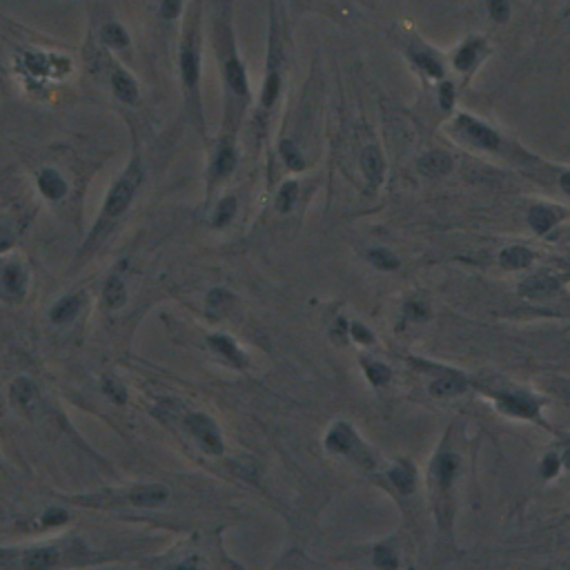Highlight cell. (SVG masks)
<instances>
[{"mask_svg":"<svg viewBox=\"0 0 570 570\" xmlns=\"http://www.w3.org/2000/svg\"><path fill=\"white\" fill-rule=\"evenodd\" d=\"M180 11V0H163V7H161V14L165 18H176Z\"/></svg>","mask_w":570,"mask_h":570,"instance_id":"43","label":"cell"},{"mask_svg":"<svg viewBox=\"0 0 570 570\" xmlns=\"http://www.w3.org/2000/svg\"><path fill=\"white\" fill-rule=\"evenodd\" d=\"M412 60H415V65L421 71H426V74H430V76H441L443 74L441 63L432 54H417L415 52V54H412Z\"/></svg>","mask_w":570,"mask_h":570,"instance_id":"26","label":"cell"},{"mask_svg":"<svg viewBox=\"0 0 570 570\" xmlns=\"http://www.w3.org/2000/svg\"><path fill=\"white\" fill-rule=\"evenodd\" d=\"M439 101H441L443 109H450L455 105V90H453V85H443L441 92H439Z\"/></svg>","mask_w":570,"mask_h":570,"instance_id":"42","label":"cell"},{"mask_svg":"<svg viewBox=\"0 0 570 570\" xmlns=\"http://www.w3.org/2000/svg\"><path fill=\"white\" fill-rule=\"evenodd\" d=\"M127 501L143 508H154L167 501V490L163 486H136L127 492Z\"/></svg>","mask_w":570,"mask_h":570,"instance_id":"6","label":"cell"},{"mask_svg":"<svg viewBox=\"0 0 570 570\" xmlns=\"http://www.w3.org/2000/svg\"><path fill=\"white\" fill-rule=\"evenodd\" d=\"M488 11L490 18H494L497 22H504L511 16V5H508V0H488Z\"/></svg>","mask_w":570,"mask_h":570,"instance_id":"36","label":"cell"},{"mask_svg":"<svg viewBox=\"0 0 570 570\" xmlns=\"http://www.w3.org/2000/svg\"><path fill=\"white\" fill-rule=\"evenodd\" d=\"M141 167L138 165H129L127 172L120 176L116 180V185L112 187V192H109V197L105 201V216L109 218H116L123 214L127 208H129V203L131 199H134V192L141 183Z\"/></svg>","mask_w":570,"mask_h":570,"instance_id":"1","label":"cell"},{"mask_svg":"<svg viewBox=\"0 0 570 570\" xmlns=\"http://www.w3.org/2000/svg\"><path fill=\"white\" fill-rule=\"evenodd\" d=\"M557 468H560V462H557V457H546V462H543V468H541V475L543 477H553Z\"/></svg>","mask_w":570,"mask_h":570,"instance_id":"45","label":"cell"},{"mask_svg":"<svg viewBox=\"0 0 570 570\" xmlns=\"http://www.w3.org/2000/svg\"><path fill=\"white\" fill-rule=\"evenodd\" d=\"M325 446H327V450H332V453L348 455L359 446V439H357V434L352 432V428H350V426H345V423H336V426L332 428V432L327 434Z\"/></svg>","mask_w":570,"mask_h":570,"instance_id":"4","label":"cell"},{"mask_svg":"<svg viewBox=\"0 0 570 570\" xmlns=\"http://www.w3.org/2000/svg\"><path fill=\"white\" fill-rule=\"evenodd\" d=\"M499 406H501V410L508 412V415H517V417H535L537 415V404H532L528 397H521V394L499 397Z\"/></svg>","mask_w":570,"mask_h":570,"instance_id":"11","label":"cell"},{"mask_svg":"<svg viewBox=\"0 0 570 570\" xmlns=\"http://www.w3.org/2000/svg\"><path fill=\"white\" fill-rule=\"evenodd\" d=\"M530 261H532V254L526 248H508L501 254V265L508 270L526 268V265H530Z\"/></svg>","mask_w":570,"mask_h":570,"instance_id":"20","label":"cell"},{"mask_svg":"<svg viewBox=\"0 0 570 570\" xmlns=\"http://www.w3.org/2000/svg\"><path fill=\"white\" fill-rule=\"evenodd\" d=\"M103 390L107 392V397L112 399V401H116V404H125L127 401V392H125V387L120 385V381H116V379H105V383H103Z\"/></svg>","mask_w":570,"mask_h":570,"instance_id":"33","label":"cell"},{"mask_svg":"<svg viewBox=\"0 0 570 570\" xmlns=\"http://www.w3.org/2000/svg\"><path fill=\"white\" fill-rule=\"evenodd\" d=\"M234 214H236V201H234L232 197L223 199V203L218 205V210H216L214 225H216V227H225V225L234 218Z\"/></svg>","mask_w":570,"mask_h":570,"instance_id":"28","label":"cell"},{"mask_svg":"<svg viewBox=\"0 0 570 570\" xmlns=\"http://www.w3.org/2000/svg\"><path fill=\"white\" fill-rule=\"evenodd\" d=\"M80 297H65L63 301H58L54 310H52V321L54 323H67L76 317V312L80 310Z\"/></svg>","mask_w":570,"mask_h":570,"instance_id":"17","label":"cell"},{"mask_svg":"<svg viewBox=\"0 0 570 570\" xmlns=\"http://www.w3.org/2000/svg\"><path fill=\"white\" fill-rule=\"evenodd\" d=\"M450 167H453V159L443 152H432V154L423 156V159L419 161L421 174L432 176V178L448 174V172H450Z\"/></svg>","mask_w":570,"mask_h":570,"instance_id":"10","label":"cell"},{"mask_svg":"<svg viewBox=\"0 0 570 570\" xmlns=\"http://www.w3.org/2000/svg\"><path fill=\"white\" fill-rule=\"evenodd\" d=\"M374 564H377L379 568H394L397 566V560H394V555L387 550V548H377V553H374Z\"/></svg>","mask_w":570,"mask_h":570,"instance_id":"39","label":"cell"},{"mask_svg":"<svg viewBox=\"0 0 570 570\" xmlns=\"http://www.w3.org/2000/svg\"><path fill=\"white\" fill-rule=\"evenodd\" d=\"M225 301H232V294L227 292V290H212L210 292V306L212 308H221V306H225Z\"/></svg>","mask_w":570,"mask_h":570,"instance_id":"40","label":"cell"},{"mask_svg":"<svg viewBox=\"0 0 570 570\" xmlns=\"http://www.w3.org/2000/svg\"><path fill=\"white\" fill-rule=\"evenodd\" d=\"M455 127L468 143L477 145V148H483V150H497V148H499V143H501V138H499L497 131H492L488 125H483V123H479V120L470 118V116H459Z\"/></svg>","mask_w":570,"mask_h":570,"instance_id":"3","label":"cell"},{"mask_svg":"<svg viewBox=\"0 0 570 570\" xmlns=\"http://www.w3.org/2000/svg\"><path fill=\"white\" fill-rule=\"evenodd\" d=\"M22 63H25V67L31 71V74L45 76V74H50V71H52V63H54V60L45 58L41 54H25V56H22Z\"/></svg>","mask_w":570,"mask_h":570,"instance_id":"25","label":"cell"},{"mask_svg":"<svg viewBox=\"0 0 570 570\" xmlns=\"http://www.w3.org/2000/svg\"><path fill=\"white\" fill-rule=\"evenodd\" d=\"M361 165H363V172L370 178V183L379 185L381 178H383V172H385V163H383V156L377 148H368L363 152V159H361Z\"/></svg>","mask_w":570,"mask_h":570,"instance_id":"12","label":"cell"},{"mask_svg":"<svg viewBox=\"0 0 570 570\" xmlns=\"http://www.w3.org/2000/svg\"><path fill=\"white\" fill-rule=\"evenodd\" d=\"M190 432L197 436V441L201 443V448L205 453L210 455H221L223 453V439H221V432H218L216 423L208 417V415H201V412H194L185 419Z\"/></svg>","mask_w":570,"mask_h":570,"instance_id":"2","label":"cell"},{"mask_svg":"<svg viewBox=\"0 0 570 570\" xmlns=\"http://www.w3.org/2000/svg\"><path fill=\"white\" fill-rule=\"evenodd\" d=\"M555 290V283L550 278H543V276H537V278H530V281L524 283V294L528 297H539V294H548Z\"/></svg>","mask_w":570,"mask_h":570,"instance_id":"29","label":"cell"},{"mask_svg":"<svg viewBox=\"0 0 570 570\" xmlns=\"http://www.w3.org/2000/svg\"><path fill=\"white\" fill-rule=\"evenodd\" d=\"M36 397V387L29 379H16L14 385H11V399L20 406V408H27Z\"/></svg>","mask_w":570,"mask_h":570,"instance_id":"21","label":"cell"},{"mask_svg":"<svg viewBox=\"0 0 570 570\" xmlns=\"http://www.w3.org/2000/svg\"><path fill=\"white\" fill-rule=\"evenodd\" d=\"M466 390V381L462 377H457V374H448V377L439 379V381H434L432 383V392L434 394H459V392H464Z\"/></svg>","mask_w":570,"mask_h":570,"instance_id":"22","label":"cell"},{"mask_svg":"<svg viewBox=\"0 0 570 570\" xmlns=\"http://www.w3.org/2000/svg\"><path fill=\"white\" fill-rule=\"evenodd\" d=\"M210 345L214 348V352L225 357L234 368H245L248 366L245 352L234 343V339H229L227 334H212L210 336Z\"/></svg>","mask_w":570,"mask_h":570,"instance_id":"5","label":"cell"},{"mask_svg":"<svg viewBox=\"0 0 570 570\" xmlns=\"http://www.w3.org/2000/svg\"><path fill=\"white\" fill-rule=\"evenodd\" d=\"M457 457L455 455H446L439 459V464H436V475H439L441 483H450L455 472H457Z\"/></svg>","mask_w":570,"mask_h":570,"instance_id":"31","label":"cell"},{"mask_svg":"<svg viewBox=\"0 0 570 570\" xmlns=\"http://www.w3.org/2000/svg\"><path fill=\"white\" fill-rule=\"evenodd\" d=\"M225 80L229 87H232V92H236L238 96L248 94V76L238 58H229L225 63Z\"/></svg>","mask_w":570,"mask_h":570,"instance_id":"14","label":"cell"},{"mask_svg":"<svg viewBox=\"0 0 570 570\" xmlns=\"http://www.w3.org/2000/svg\"><path fill=\"white\" fill-rule=\"evenodd\" d=\"M54 564H56V557L52 550H34L22 560V566H27V568H47Z\"/></svg>","mask_w":570,"mask_h":570,"instance_id":"27","label":"cell"},{"mask_svg":"<svg viewBox=\"0 0 570 570\" xmlns=\"http://www.w3.org/2000/svg\"><path fill=\"white\" fill-rule=\"evenodd\" d=\"M483 50H486V43H483L481 38H472V41H468L462 50L457 52V56H455V65H457V69L459 71H470L472 67H475L479 60H481V56H483Z\"/></svg>","mask_w":570,"mask_h":570,"instance_id":"8","label":"cell"},{"mask_svg":"<svg viewBox=\"0 0 570 570\" xmlns=\"http://www.w3.org/2000/svg\"><path fill=\"white\" fill-rule=\"evenodd\" d=\"M278 85H281V80H278V74H276V71H270L268 80H265V90H263V105H265V107H270V105L276 101V96H278Z\"/></svg>","mask_w":570,"mask_h":570,"instance_id":"35","label":"cell"},{"mask_svg":"<svg viewBox=\"0 0 570 570\" xmlns=\"http://www.w3.org/2000/svg\"><path fill=\"white\" fill-rule=\"evenodd\" d=\"M234 167H236V154H234L232 148H229V145H223V148L218 150L216 161H214V176L225 178V176L232 174Z\"/></svg>","mask_w":570,"mask_h":570,"instance_id":"18","label":"cell"},{"mask_svg":"<svg viewBox=\"0 0 570 570\" xmlns=\"http://www.w3.org/2000/svg\"><path fill=\"white\" fill-rule=\"evenodd\" d=\"M352 334H355L357 341H361V343H370V341H372V332L366 330V327H363L361 323H355V325H352Z\"/></svg>","mask_w":570,"mask_h":570,"instance_id":"44","label":"cell"},{"mask_svg":"<svg viewBox=\"0 0 570 570\" xmlns=\"http://www.w3.org/2000/svg\"><path fill=\"white\" fill-rule=\"evenodd\" d=\"M103 299L107 303V308H120L125 306L127 301V292H125V285L120 278H109L107 285H105V292H103Z\"/></svg>","mask_w":570,"mask_h":570,"instance_id":"19","label":"cell"},{"mask_svg":"<svg viewBox=\"0 0 570 570\" xmlns=\"http://www.w3.org/2000/svg\"><path fill=\"white\" fill-rule=\"evenodd\" d=\"M11 243H14V232L7 223H0V252H5Z\"/></svg>","mask_w":570,"mask_h":570,"instance_id":"41","label":"cell"},{"mask_svg":"<svg viewBox=\"0 0 570 570\" xmlns=\"http://www.w3.org/2000/svg\"><path fill=\"white\" fill-rule=\"evenodd\" d=\"M562 187H564V192L570 194V174H564V176H562Z\"/></svg>","mask_w":570,"mask_h":570,"instance_id":"46","label":"cell"},{"mask_svg":"<svg viewBox=\"0 0 570 570\" xmlns=\"http://www.w3.org/2000/svg\"><path fill=\"white\" fill-rule=\"evenodd\" d=\"M370 261L377 265V268H381V270H394L397 265H399V261H397V257H392L390 252H385V250H374V252H370Z\"/></svg>","mask_w":570,"mask_h":570,"instance_id":"34","label":"cell"},{"mask_svg":"<svg viewBox=\"0 0 570 570\" xmlns=\"http://www.w3.org/2000/svg\"><path fill=\"white\" fill-rule=\"evenodd\" d=\"M38 190L50 201H60L67 194V185L56 169H43L38 174Z\"/></svg>","mask_w":570,"mask_h":570,"instance_id":"7","label":"cell"},{"mask_svg":"<svg viewBox=\"0 0 570 570\" xmlns=\"http://www.w3.org/2000/svg\"><path fill=\"white\" fill-rule=\"evenodd\" d=\"M112 85H114V92L120 101H125V103H134L136 101V96H138V90H136V83L131 76H127L125 71H114V76H112Z\"/></svg>","mask_w":570,"mask_h":570,"instance_id":"16","label":"cell"},{"mask_svg":"<svg viewBox=\"0 0 570 570\" xmlns=\"http://www.w3.org/2000/svg\"><path fill=\"white\" fill-rule=\"evenodd\" d=\"M368 379L374 383V385H381L390 379V370H387L383 363H368Z\"/></svg>","mask_w":570,"mask_h":570,"instance_id":"37","label":"cell"},{"mask_svg":"<svg viewBox=\"0 0 570 570\" xmlns=\"http://www.w3.org/2000/svg\"><path fill=\"white\" fill-rule=\"evenodd\" d=\"M294 199H297V183H292V180H290V183H285L283 187H281V192H278V197H276V208H278V212H290L292 210V205H294Z\"/></svg>","mask_w":570,"mask_h":570,"instance_id":"30","label":"cell"},{"mask_svg":"<svg viewBox=\"0 0 570 570\" xmlns=\"http://www.w3.org/2000/svg\"><path fill=\"white\" fill-rule=\"evenodd\" d=\"M281 154H283V161L287 163V167L297 169V172H299V169L306 167V163H303V156L299 154V150H297L290 141H283V143H281Z\"/></svg>","mask_w":570,"mask_h":570,"instance_id":"32","label":"cell"},{"mask_svg":"<svg viewBox=\"0 0 570 570\" xmlns=\"http://www.w3.org/2000/svg\"><path fill=\"white\" fill-rule=\"evenodd\" d=\"M67 521V513L63 508H50L45 515H43V526L45 528H54V526H63Z\"/></svg>","mask_w":570,"mask_h":570,"instance_id":"38","label":"cell"},{"mask_svg":"<svg viewBox=\"0 0 570 570\" xmlns=\"http://www.w3.org/2000/svg\"><path fill=\"white\" fill-rule=\"evenodd\" d=\"M180 71H183V83L187 90H197V83H199V71H201V65H199V54L194 50L192 45H185L183 47V54H180Z\"/></svg>","mask_w":570,"mask_h":570,"instance_id":"9","label":"cell"},{"mask_svg":"<svg viewBox=\"0 0 570 570\" xmlns=\"http://www.w3.org/2000/svg\"><path fill=\"white\" fill-rule=\"evenodd\" d=\"M103 41L109 47H114V50H120V47H125L129 43L125 29L120 25H116V22H109V25L103 27Z\"/></svg>","mask_w":570,"mask_h":570,"instance_id":"24","label":"cell"},{"mask_svg":"<svg viewBox=\"0 0 570 570\" xmlns=\"http://www.w3.org/2000/svg\"><path fill=\"white\" fill-rule=\"evenodd\" d=\"M390 479L394 481V486L399 490H404V492H410L412 488H415V470H412L410 466H406V464L397 466L390 472Z\"/></svg>","mask_w":570,"mask_h":570,"instance_id":"23","label":"cell"},{"mask_svg":"<svg viewBox=\"0 0 570 570\" xmlns=\"http://www.w3.org/2000/svg\"><path fill=\"white\" fill-rule=\"evenodd\" d=\"M3 285L9 292V297H20L25 292V285H27V272L22 270V265L18 263H9L5 268V274H3Z\"/></svg>","mask_w":570,"mask_h":570,"instance_id":"13","label":"cell"},{"mask_svg":"<svg viewBox=\"0 0 570 570\" xmlns=\"http://www.w3.org/2000/svg\"><path fill=\"white\" fill-rule=\"evenodd\" d=\"M560 212L557 210H550V208H543V205H537V208H532L530 210V225L535 227V232L543 234V232H548V229L560 221Z\"/></svg>","mask_w":570,"mask_h":570,"instance_id":"15","label":"cell"}]
</instances>
